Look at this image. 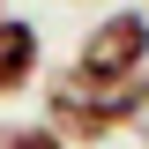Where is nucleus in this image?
<instances>
[{"instance_id": "1", "label": "nucleus", "mask_w": 149, "mask_h": 149, "mask_svg": "<svg viewBox=\"0 0 149 149\" xmlns=\"http://www.w3.org/2000/svg\"><path fill=\"white\" fill-rule=\"evenodd\" d=\"M142 67H149V15L142 8H112V15H97L90 30H82L67 74L82 90H97V97H119V90L142 82Z\"/></svg>"}, {"instance_id": "2", "label": "nucleus", "mask_w": 149, "mask_h": 149, "mask_svg": "<svg viewBox=\"0 0 149 149\" xmlns=\"http://www.w3.org/2000/svg\"><path fill=\"white\" fill-rule=\"evenodd\" d=\"M45 127H52L67 149H97L104 134H119V104L97 97V90H82L74 74H52V90H45Z\"/></svg>"}, {"instance_id": "3", "label": "nucleus", "mask_w": 149, "mask_h": 149, "mask_svg": "<svg viewBox=\"0 0 149 149\" xmlns=\"http://www.w3.org/2000/svg\"><path fill=\"white\" fill-rule=\"evenodd\" d=\"M45 67V37L30 15H0V97H22Z\"/></svg>"}, {"instance_id": "4", "label": "nucleus", "mask_w": 149, "mask_h": 149, "mask_svg": "<svg viewBox=\"0 0 149 149\" xmlns=\"http://www.w3.org/2000/svg\"><path fill=\"white\" fill-rule=\"evenodd\" d=\"M112 104H119V127H127V134H142V142H149V74L134 82V90H119Z\"/></svg>"}, {"instance_id": "5", "label": "nucleus", "mask_w": 149, "mask_h": 149, "mask_svg": "<svg viewBox=\"0 0 149 149\" xmlns=\"http://www.w3.org/2000/svg\"><path fill=\"white\" fill-rule=\"evenodd\" d=\"M0 149H67L52 127H0Z\"/></svg>"}, {"instance_id": "6", "label": "nucleus", "mask_w": 149, "mask_h": 149, "mask_svg": "<svg viewBox=\"0 0 149 149\" xmlns=\"http://www.w3.org/2000/svg\"><path fill=\"white\" fill-rule=\"evenodd\" d=\"M0 15H8V0H0Z\"/></svg>"}, {"instance_id": "7", "label": "nucleus", "mask_w": 149, "mask_h": 149, "mask_svg": "<svg viewBox=\"0 0 149 149\" xmlns=\"http://www.w3.org/2000/svg\"><path fill=\"white\" fill-rule=\"evenodd\" d=\"M142 15H149V8H142Z\"/></svg>"}]
</instances>
